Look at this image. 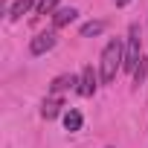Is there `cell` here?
Returning <instances> with one entry per match:
<instances>
[{"label":"cell","mask_w":148,"mask_h":148,"mask_svg":"<svg viewBox=\"0 0 148 148\" xmlns=\"http://www.w3.org/2000/svg\"><path fill=\"white\" fill-rule=\"evenodd\" d=\"M122 64H125V44L119 38H113V41L105 44L102 58H99V79H102V84H110L116 79V73L122 70Z\"/></svg>","instance_id":"cell-1"},{"label":"cell","mask_w":148,"mask_h":148,"mask_svg":"<svg viewBox=\"0 0 148 148\" xmlns=\"http://www.w3.org/2000/svg\"><path fill=\"white\" fill-rule=\"evenodd\" d=\"M142 61V32H139V23H131L128 26V35H125V64L122 70L125 73H134Z\"/></svg>","instance_id":"cell-2"},{"label":"cell","mask_w":148,"mask_h":148,"mask_svg":"<svg viewBox=\"0 0 148 148\" xmlns=\"http://www.w3.org/2000/svg\"><path fill=\"white\" fill-rule=\"evenodd\" d=\"M99 84H102V79H99V70H93L90 64L82 70V76H79V87H76V93L79 96H84V99H90L96 90H99Z\"/></svg>","instance_id":"cell-3"},{"label":"cell","mask_w":148,"mask_h":148,"mask_svg":"<svg viewBox=\"0 0 148 148\" xmlns=\"http://www.w3.org/2000/svg\"><path fill=\"white\" fill-rule=\"evenodd\" d=\"M58 44V35H55V29H49V32H38L32 41H29V55H44V52H49L52 47Z\"/></svg>","instance_id":"cell-4"},{"label":"cell","mask_w":148,"mask_h":148,"mask_svg":"<svg viewBox=\"0 0 148 148\" xmlns=\"http://www.w3.org/2000/svg\"><path fill=\"white\" fill-rule=\"evenodd\" d=\"M70 87H79V76H73V73H64V76H55L52 84H49V96H61L64 90Z\"/></svg>","instance_id":"cell-5"},{"label":"cell","mask_w":148,"mask_h":148,"mask_svg":"<svg viewBox=\"0 0 148 148\" xmlns=\"http://www.w3.org/2000/svg\"><path fill=\"white\" fill-rule=\"evenodd\" d=\"M76 18H79V9H73V6H61V9L52 15V29H61V26L73 23Z\"/></svg>","instance_id":"cell-6"},{"label":"cell","mask_w":148,"mask_h":148,"mask_svg":"<svg viewBox=\"0 0 148 148\" xmlns=\"http://www.w3.org/2000/svg\"><path fill=\"white\" fill-rule=\"evenodd\" d=\"M61 108H64V99H61V96H49V99H44V105H41V116H44V119H55V116L61 113Z\"/></svg>","instance_id":"cell-7"},{"label":"cell","mask_w":148,"mask_h":148,"mask_svg":"<svg viewBox=\"0 0 148 148\" xmlns=\"http://www.w3.org/2000/svg\"><path fill=\"white\" fill-rule=\"evenodd\" d=\"M105 29H108L105 21H87V23L79 29V35H82V38H96V35H102Z\"/></svg>","instance_id":"cell-8"},{"label":"cell","mask_w":148,"mask_h":148,"mask_svg":"<svg viewBox=\"0 0 148 148\" xmlns=\"http://www.w3.org/2000/svg\"><path fill=\"white\" fill-rule=\"evenodd\" d=\"M32 6H35L32 0H15V3L9 6V21H21V18H23Z\"/></svg>","instance_id":"cell-9"},{"label":"cell","mask_w":148,"mask_h":148,"mask_svg":"<svg viewBox=\"0 0 148 148\" xmlns=\"http://www.w3.org/2000/svg\"><path fill=\"white\" fill-rule=\"evenodd\" d=\"M82 122H84V119H82V113H79L76 108H70V110L64 113V128H67V131H82Z\"/></svg>","instance_id":"cell-10"},{"label":"cell","mask_w":148,"mask_h":148,"mask_svg":"<svg viewBox=\"0 0 148 148\" xmlns=\"http://www.w3.org/2000/svg\"><path fill=\"white\" fill-rule=\"evenodd\" d=\"M35 12H38V15H55V12H58V0H38V3H35Z\"/></svg>","instance_id":"cell-11"},{"label":"cell","mask_w":148,"mask_h":148,"mask_svg":"<svg viewBox=\"0 0 148 148\" xmlns=\"http://www.w3.org/2000/svg\"><path fill=\"white\" fill-rule=\"evenodd\" d=\"M145 76H148V58H145V55H142V61H139V67H136V70H134V84H136V87H139V84H142V82H145Z\"/></svg>","instance_id":"cell-12"},{"label":"cell","mask_w":148,"mask_h":148,"mask_svg":"<svg viewBox=\"0 0 148 148\" xmlns=\"http://www.w3.org/2000/svg\"><path fill=\"white\" fill-rule=\"evenodd\" d=\"M128 3H131V0H116V6H119V9H125Z\"/></svg>","instance_id":"cell-13"},{"label":"cell","mask_w":148,"mask_h":148,"mask_svg":"<svg viewBox=\"0 0 148 148\" xmlns=\"http://www.w3.org/2000/svg\"><path fill=\"white\" fill-rule=\"evenodd\" d=\"M105 148H113V145H105Z\"/></svg>","instance_id":"cell-14"}]
</instances>
